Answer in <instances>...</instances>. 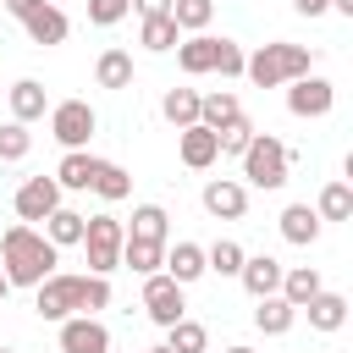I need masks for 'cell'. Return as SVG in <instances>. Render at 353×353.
I'll return each instance as SVG.
<instances>
[{
  "label": "cell",
  "instance_id": "obj_1",
  "mask_svg": "<svg viewBox=\"0 0 353 353\" xmlns=\"http://www.w3.org/2000/svg\"><path fill=\"white\" fill-rule=\"evenodd\" d=\"M55 259H61V248L39 232V226H6L0 232V276L11 281V287H39V281H50L55 276Z\"/></svg>",
  "mask_w": 353,
  "mask_h": 353
},
{
  "label": "cell",
  "instance_id": "obj_2",
  "mask_svg": "<svg viewBox=\"0 0 353 353\" xmlns=\"http://www.w3.org/2000/svg\"><path fill=\"white\" fill-rule=\"evenodd\" d=\"M309 72H314V50H309V44H287V39L259 44V50L243 61V77L259 83V88H287V83H298V77H309Z\"/></svg>",
  "mask_w": 353,
  "mask_h": 353
},
{
  "label": "cell",
  "instance_id": "obj_3",
  "mask_svg": "<svg viewBox=\"0 0 353 353\" xmlns=\"http://www.w3.org/2000/svg\"><path fill=\"white\" fill-rule=\"evenodd\" d=\"M287 171H292V149H287L281 138H270V132H254V143L243 149V176H248V188H281Z\"/></svg>",
  "mask_w": 353,
  "mask_h": 353
},
{
  "label": "cell",
  "instance_id": "obj_4",
  "mask_svg": "<svg viewBox=\"0 0 353 353\" xmlns=\"http://www.w3.org/2000/svg\"><path fill=\"white\" fill-rule=\"evenodd\" d=\"M121 243H127V226L116 215H88L83 221V254H88V276H110L121 265Z\"/></svg>",
  "mask_w": 353,
  "mask_h": 353
},
{
  "label": "cell",
  "instance_id": "obj_5",
  "mask_svg": "<svg viewBox=\"0 0 353 353\" xmlns=\"http://www.w3.org/2000/svg\"><path fill=\"white\" fill-rule=\"evenodd\" d=\"M94 127H99V116H94L88 99H61V105H50V132H55L61 149H88Z\"/></svg>",
  "mask_w": 353,
  "mask_h": 353
},
{
  "label": "cell",
  "instance_id": "obj_6",
  "mask_svg": "<svg viewBox=\"0 0 353 353\" xmlns=\"http://www.w3.org/2000/svg\"><path fill=\"white\" fill-rule=\"evenodd\" d=\"M33 309L39 320H72L83 314V276H50L33 287Z\"/></svg>",
  "mask_w": 353,
  "mask_h": 353
},
{
  "label": "cell",
  "instance_id": "obj_7",
  "mask_svg": "<svg viewBox=\"0 0 353 353\" xmlns=\"http://www.w3.org/2000/svg\"><path fill=\"white\" fill-rule=\"evenodd\" d=\"M143 314L154 320V325H176V320H188V303H182V287L165 276V270H154V276H143Z\"/></svg>",
  "mask_w": 353,
  "mask_h": 353
},
{
  "label": "cell",
  "instance_id": "obj_8",
  "mask_svg": "<svg viewBox=\"0 0 353 353\" xmlns=\"http://www.w3.org/2000/svg\"><path fill=\"white\" fill-rule=\"evenodd\" d=\"M11 204H17V221L33 226V221H50V215L61 210V188H55V176H28Z\"/></svg>",
  "mask_w": 353,
  "mask_h": 353
},
{
  "label": "cell",
  "instance_id": "obj_9",
  "mask_svg": "<svg viewBox=\"0 0 353 353\" xmlns=\"http://www.w3.org/2000/svg\"><path fill=\"white\" fill-rule=\"evenodd\" d=\"M331 105H336V83H325V77H314V72L298 77V83H287V110H292V116L309 121V116H325Z\"/></svg>",
  "mask_w": 353,
  "mask_h": 353
},
{
  "label": "cell",
  "instance_id": "obj_10",
  "mask_svg": "<svg viewBox=\"0 0 353 353\" xmlns=\"http://www.w3.org/2000/svg\"><path fill=\"white\" fill-rule=\"evenodd\" d=\"M61 353H110V331L99 314H72L61 320Z\"/></svg>",
  "mask_w": 353,
  "mask_h": 353
},
{
  "label": "cell",
  "instance_id": "obj_11",
  "mask_svg": "<svg viewBox=\"0 0 353 353\" xmlns=\"http://www.w3.org/2000/svg\"><path fill=\"white\" fill-rule=\"evenodd\" d=\"M204 210L215 221H243L248 215V188L232 182V176H215V182H204Z\"/></svg>",
  "mask_w": 353,
  "mask_h": 353
},
{
  "label": "cell",
  "instance_id": "obj_12",
  "mask_svg": "<svg viewBox=\"0 0 353 353\" xmlns=\"http://www.w3.org/2000/svg\"><path fill=\"white\" fill-rule=\"evenodd\" d=\"M176 154H182V165H193V171H210L215 160H221V149H215V132L210 127H182L176 132Z\"/></svg>",
  "mask_w": 353,
  "mask_h": 353
},
{
  "label": "cell",
  "instance_id": "obj_13",
  "mask_svg": "<svg viewBox=\"0 0 353 353\" xmlns=\"http://www.w3.org/2000/svg\"><path fill=\"white\" fill-rule=\"evenodd\" d=\"M22 28H28V39L33 44H66V33H72V22H66V11L61 6H39V11H28L22 17Z\"/></svg>",
  "mask_w": 353,
  "mask_h": 353
},
{
  "label": "cell",
  "instance_id": "obj_14",
  "mask_svg": "<svg viewBox=\"0 0 353 353\" xmlns=\"http://www.w3.org/2000/svg\"><path fill=\"white\" fill-rule=\"evenodd\" d=\"M94 171H99V160H94L88 149H66L61 165H55V188H61V193H66V188H72V193H88V188H94Z\"/></svg>",
  "mask_w": 353,
  "mask_h": 353
},
{
  "label": "cell",
  "instance_id": "obj_15",
  "mask_svg": "<svg viewBox=\"0 0 353 353\" xmlns=\"http://www.w3.org/2000/svg\"><path fill=\"white\" fill-rule=\"evenodd\" d=\"M44 110H50L44 83H39V77H17V83H11V121H22V127H28V121H39Z\"/></svg>",
  "mask_w": 353,
  "mask_h": 353
},
{
  "label": "cell",
  "instance_id": "obj_16",
  "mask_svg": "<svg viewBox=\"0 0 353 353\" xmlns=\"http://www.w3.org/2000/svg\"><path fill=\"white\" fill-rule=\"evenodd\" d=\"M176 287H188V281H199L204 276V248L199 243H165V265H160Z\"/></svg>",
  "mask_w": 353,
  "mask_h": 353
},
{
  "label": "cell",
  "instance_id": "obj_17",
  "mask_svg": "<svg viewBox=\"0 0 353 353\" xmlns=\"http://www.w3.org/2000/svg\"><path fill=\"white\" fill-rule=\"evenodd\" d=\"M281 259H270V254H254V259H243V270H237V281L254 292V298H270L276 287H281Z\"/></svg>",
  "mask_w": 353,
  "mask_h": 353
},
{
  "label": "cell",
  "instance_id": "obj_18",
  "mask_svg": "<svg viewBox=\"0 0 353 353\" xmlns=\"http://www.w3.org/2000/svg\"><path fill=\"white\" fill-rule=\"evenodd\" d=\"M298 314H309V325H314V331H342V325H347V298L320 287V292H314Z\"/></svg>",
  "mask_w": 353,
  "mask_h": 353
},
{
  "label": "cell",
  "instance_id": "obj_19",
  "mask_svg": "<svg viewBox=\"0 0 353 353\" xmlns=\"http://www.w3.org/2000/svg\"><path fill=\"white\" fill-rule=\"evenodd\" d=\"M259 309H254V325L265 331V336H287L292 331V320H298V309L281 298V292H270V298H254Z\"/></svg>",
  "mask_w": 353,
  "mask_h": 353
},
{
  "label": "cell",
  "instance_id": "obj_20",
  "mask_svg": "<svg viewBox=\"0 0 353 353\" xmlns=\"http://www.w3.org/2000/svg\"><path fill=\"white\" fill-rule=\"evenodd\" d=\"M176 66H182L188 77H204V72L215 66V39H210V33H188V39L176 44Z\"/></svg>",
  "mask_w": 353,
  "mask_h": 353
},
{
  "label": "cell",
  "instance_id": "obj_21",
  "mask_svg": "<svg viewBox=\"0 0 353 353\" xmlns=\"http://www.w3.org/2000/svg\"><path fill=\"white\" fill-rule=\"evenodd\" d=\"M243 116V105H237V94H199V127H210V132H221L226 121H237Z\"/></svg>",
  "mask_w": 353,
  "mask_h": 353
},
{
  "label": "cell",
  "instance_id": "obj_22",
  "mask_svg": "<svg viewBox=\"0 0 353 353\" xmlns=\"http://www.w3.org/2000/svg\"><path fill=\"white\" fill-rule=\"evenodd\" d=\"M281 237L298 243V248H309V243L320 237V215H314L309 204H287V210H281Z\"/></svg>",
  "mask_w": 353,
  "mask_h": 353
},
{
  "label": "cell",
  "instance_id": "obj_23",
  "mask_svg": "<svg viewBox=\"0 0 353 353\" xmlns=\"http://www.w3.org/2000/svg\"><path fill=\"white\" fill-rule=\"evenodd\" d=\"M276 292H281L292 309H303V303L320 292V270H314V265H292V270H281V287H276Z\"/></svg>",
  "mask_w": 353,
  "mask_h": 353
},
{
  "label": "cell",
  "instance_id": "obj_24",
  "mask_svg": "<svg viewBox=\"0 0 353 353\" xmlns=\"http://www.w3.org/2000/svg\"><path fill=\"white\" fill-rule=\"evenodd\" d=\"M121 265L138 270V276H154L165 265V243H143V237H127L121 243Z\"/></svg>",
  "mask_w": 353,
  "mask_h": 353
},
{
  "label": "cell",
  "instance_id": "obj_25",
  "mask_svg": "<svg viewBox=\"0 0 353 353\" xmlns=\"http://www.w3.org/2000/svg\"><path fill=\"white\" fill-rule=\"evenodd\" d=\"M138 44H143V50H154V55L176 50V44H182V33H176V22H171V11H165V17H143V28H138Z\"/></svg>",
  "mask_w": 353,
  "mask_h": 353
},
{
  "label": "cell",
  "instance_id": "obj_26",
  "mask_svg": "<svg viewBox=\"0 0 353 353\" xmlns=\"http://www.w3.org/2000/svg\"><path fill=\"white\" fill-rule=\"evenodd\" d=\"M94 193H99L105 204H121V199L132 193V176H127V165H116V160H99V171H94Z\"/></svg>",
  "mask_w": 353,
  "mask_h": 353
},
{
  "label": "cell",
  "instance_id": "obj_27",
  "mask_svg": "<svg viewBox=\"0 0 353 353\" xmlns=\"http://www.w3.org/2000/svg\"><path fill=\"white\" fill-rule=\"evenodd\" d=\"M83 221H88V215H77L72 204H61V210L44 221V237H50L55 248H72V243H83Z\"/></svg>",
  "mask_w": 353,
  "mask_h": 353
},
{
  "label": "cell",
  "instance_id": "obj_28",
  "mask_svg": "<svg viewBox=\"0 0 353 353\" xmlns=\"http://www.w3.org/2000/svg\"><path fill=\"white\" fill-rule=\"evenodd\" d=\"M94 77H99V88H132V55L127 50H105Z\"/></svg>",
  "mask_w": 353,
  "mask_h": 353
},
{
  "label": "cell",
  "instance_id": "obj_29",
  "mask_svg": "<svg viewBox=\"0 0 353 353\" xmlns=\"http://www.w3.org/2000/svg\"><path fill=\"white\" fill-rule=\"evenodd\" d=\"M160 116H165L176 132L193 127V121H199V94H193V88H171V94L160 99Z\"/></svg>",
  "mask_w": 353,
  "mask_h": 353
},
{
  "label": "cell",
  "instance_id": "obj_30",
  "mask_svg": "<svg viewBox=\"0 0 353 353\" xmlns=\"http://www.w3.org/2000/svg\"><path fill=\"white\" fill-rule=\"evenodd\" d=\"M215 17V0H171V22L176 33H204Z\"/></svg>",
  "mask_w": 353,
  "mask_h": 353
},
{
  "label": "cell",
  "instance_id": "obj_31",
  "mask_svg": "<svg viewBox=\"0 0 353 353\" xmlns=\"http://www.w3.org/2000/svg\"><path fill=\"white\" fill-rule=\"evenodd\" d=\"M314 215H320V221H347V215H353V188H347V182H325Z\"/></svg>",
  "mask_w": 353,
  "mask_h": 353
},
{
  "label": "cell",
  "instance_id": "obj_32",
  "mask_svg": "<svg viewBox=\"0 0 353 353\" xmlns=\"http://www.w3.org/2000/svg\"><path fill=\"white\" fill-rule=\"evenodd\" d=\"M165 347L171 353H204L210 347V331L199 320H176V325H165Z\"/></svg>",
  "mask_w": 353,
  "mask_h": 353
},
{
  "label": "cell",
  "instance_id": "obj_33",
  "mask_svg": "<svg viewBox=\"0 0 353 353\" xmlns=\"http://www.w3.org/2000/svg\"><path fill=\"white\" fill-rule=\"evenodd\" d=\"M165 221H171V215H165L160 204H138V210H132V232H127V237H143V243H165Z\"/></svg>",
  "mask_w": 353,
  "mask_h": 353
},
{
  "label": "cell",
  "instance_id": "obj_34",
  "mask_svg": "<svg viewBox=\"0 0 353 353\" xmlns=\"http://www.w3.org/2000/svg\"><path fill=\"white\" fill-rule=\"evenodd\" d=\"M243 243H232V237H221L215 248H204V270H215V276H237L243 270Z\"/></svg>",
  "mask_w": 353,
  "mask_h": 353
},
{
  "label": "cell",
  "instance_id": "obj_35",
  "mask_svg": "<svg viewBox=\"0 0 353 353\" xmlns=\"http://www.w3.org/2000/svg\"><path fill=\"white\" fill-rule=\"evenodd\" d=\"M248 143H254V121H248V116H237V121H226V127L215 132V149H221V154H237V160H243Z\"/></svg>",
  "mask_w": 353,
  "mask_h": 353
},
{
  "label": "cell",
  "instance_id": "obj_36",
  "mask_svg": "<svg viewBox=\"0 0 353 353\" xmlns=\"http://www.w3.org/2000/svg\"><path fill=\"white\" fill-rule=\"evenodd\" d=\"M28 149H33V132H28L22 121H6V127H0V160L17 165V160H28Z\"/></svg>",
  "mask_w": 353,
  "mask_h": 353
},
{
  "label": "cell",
  "instance_id": "obj_37",
  "mask_svg": "<svg viewBox=\"0 0 353 353\" xmlns=\"http://www.w3.org/2000/svg\"><path fill=\"white\" fill-rule=\"evenodd\" d=\"M243 61H248V55H243L237 39H215V66H210V72H221V77H243Z\"/></svg>",
  "mask_w": 353,
  "mask_h": 353
},
{
  "label": "cell",
  "instance_id": "obj_38",
  "mask_svg": "<svg viewBox=\"0 0 353 353\" xmlns=\"http://www.w3.org/2000/svg\"><path fill=\"white\" fill-rule=\"evenodd\" d=\"M127 11H132V0H88V22L94 28H116Z\"/></svg>",
  "mask_w": 353,
  "mask_h": 353
},
{
  "label": "cell",
  "instance_id": "obj_39",
  "mask_svg": "<svg viewBox=\"0 0 353 353\" xmlns=\"http://www.w3.org/2000/svg\"><path fill=\"white\" fill-rule=\"evenodd\" d=\"M132 11H138V17H165L171 0H132Z\"/></svg>",
  "mask_w": 353,
  "mask_h": 353
},
{
  "label": "cell",
  "instance_id": "obj_40",
  "mask_svg": "<svg viewBox=\"0 0 353 353\" xmlns=\"http://www.w3.org/2000/svg\"><path fill=\"white\" fill-rule=\"evenodd\" d=\"M0 6H6V11H11V17H17V22H22V17H28V11H39V6H44V0H0Z\"/></svg>",
  "mask_w": 353,
  "mask_h": 353
},
{
  "label": "cell",
  "instance_id": "obj_41",
  "mask_svg": "<svg viewBox=\"0 0 353 353\" xmlns=\"http://www.w3.org/2000/svg\"><path fill=\"white\" fill-rule=\"evenodd\" d=\"M303 17H320V11H331V0H292Z\"/></svg>",
  "mask_w": 353,
  "mask_h": 353
},
{
  "label": "cell",
  "instance_id": "obj_42",
  "mask_svg": "<svg viewBox=\"0 0 353 353\" xmlns=\"http://www.w3.org/2000/svg\"><path fill=\"white\" fill-rule=\"evenodd\" d=\"M226 353H254V347H248V342H237V347H226Z\"/></svg>",
  "mask_w": 353,
  "mask_h": 353
},
{
  "label": "cell",
  "instance_id": "obj_43",
  "mask_svg": "<svg viewBox=\"0 0 353 353\" xmlns=\"http://www.w3.org/2000/svg\"><path fill=\"white\" fill-rule=\"evenodd\" d=\"M6 292H11V281H6V276H0V303H6Z\"/></svg>",
  "mask_w": 353,
  "mask_h": 353
},
{
  "label": "cell",
  "instance_id": "obj_44",
  "mask_svg": "<svg viewBox=\"0 0 353 353\" xmlns=\"http://www.w3.org/2000/svg\"><path fill=\"white\" fill-rule=\"evenodd\" d=\"M149 353H171V347H165V342H160V347H149Z\"/></svg>",
  "mask_w": 353,
  "mask_h": 353
},
{
  "label": "cell",
  "instance_id": "obj_45",
  "mask_svg": "<svg viewBox=\"0 0 353 353\" xmlns=\"http://www.w3.org/2000/svg\"><path fill=\"white\" fill-rule=\"evenodd\" d=\"M0 353H17V347H0Z\"/></svg>",
  "mask_w": 353,
  "mask_h": 353
},
{
  "label": "cell",
  "instance_id": "obj_46",
  "mask_svg": "<svg viewBox=\"0 0 353 353\" xmlns=\"http://www.w3.org/2000/svg\"><path fill=\"white\" fill-rule=\"evenodd\" d=\"M50 6H55V0H50Z\"/></svg>",
  "mask_w": 353,
  "mask_h": 353
}]
</instances>
